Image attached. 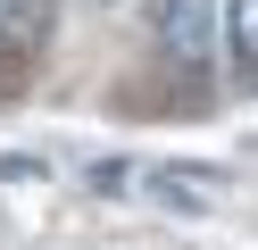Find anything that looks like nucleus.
Instances as JSON below:
<instances>
[{"mask_svg":"<svg viewBox=\"0 0 258 250\" xmlns=\"http://www.w3.org/2000/svg\"><path fill=\"white\" fill-rule=\"evenodd\" d=\"M217 42H225V0H158V50L183 75H200Z\"/></svg>","mask_w":258,"mask_h":250,"instance_id":"nucleus-1","label":"nucleus"},{"mask_svg":"<svg viewBox=\"0 0 258 250\" xmlns=\"http://www.w3.org/2000/svg\"><path fill=\"white\" fill-rule=\"evenodd\" d=\"M42 42H50V0H0V59H25Z\"/></svg>","mask_w":258,"mask_h":250,"instance_id":"nucleus-2","label":"nucleus"},{"mask_svg":"<svg viewBox=\"0 0 258 250\" xmlns=\"http://www.w3.org/2000/svg\"><path fill=\"white\" fill-rule=\"evenodd\" d=\"M225 59L241 83L258 75V0H225Z\"/></svg>","mask_w":258,"mask_h":250,"instance_id":"nucleus-3","label":"nucleus"}]
</instances>
